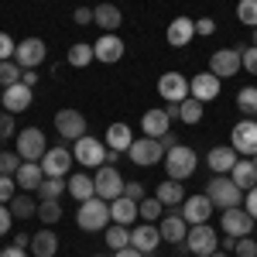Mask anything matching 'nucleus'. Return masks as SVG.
I'll list each match as a JSON object with an SVG mask.
<instances>
[{
  "label": "nucleus",
  "mask_w": 257,
  "mask_h": 257,
  "mask_svg": "<svg viewBox=\"0 0 257 257\" xmlns=\"http://www.w3.org/2000/svg\"><path fill=\"white\" fill-rule=\"evenodd\" d=\"M158 230H161V240H165V243H185V237H189V223H185L182 213H168V216H161L158 219Z\"/></svg>",
  "instance_id": "aec40b11"
},
{
  "label": "nucleus",
  "mask_w": 257,
  "mask_h": 257,
  "mask_svg": "<svg viewBox=\"0 0 257 257\" xmlns=\"http://www.w3.org/2000/svg\"><path fill=\"white\" fill-rule=\"evenodd\" d=\"M76 223H79V230H86V233H99V230H106V226H110V202L99 199V196L79 202Z\"/></svg>",
  "instance_id": "f257e3e1"
},
{
  "label": "nucleus",
  "mask_w": 257,
  "mask_h": 257,
  "mask_svg": "<svg viewBox=\"0 0 257 257\" xmlns=\"http://www.w3.org/2000/svg\"><path fill=\"white\" fill-rule=\"evenodd\" d=\"M219 247H223V250H226V254H230V250H233V247H237V237H226V240H219Z\"/></svg>",
  "instance_id": "680f3d73"
},
{
  "label": "nucleus",
  "mask_w": 257,
  "mask_h": 257,
  "mask_svg": "<svg viewBox=\"0 0 257 257\" xmlns=\"http://www.w3.org/2000/svg\"><path fill=\"white\" fill-rule=\"evenodd\" d=\"M21 165H24V161H21L18 151H0V175H11V178H14Z\"/></svg>",
  "instance_id": "79ce46f5"
},
{
  "label": "nucleus",
  "mask_w": 257,
  "mask_h": 257,
  "mask_svg": "<svg viewBox=\"0 0 257 257\" xmlns=\"http://www.w3.org/2000/svg\"><path fill=\"white\" fill-rule=\"evenodd\" d=\"M240 69H243V62H240V48H219V52H213V59H209V72L219 76V79L237 76Z\"/></svg>",
  "instance_id": "4468645a"
},
{
  "label": "nucleus",
  "mask_w": 257,
  "mask_h": 257,
  "mask_svg": "<svg viewBox=\"0 0 257 257\" xmlns=\"http://www.w3.org/2000/svg\"><path fill=\"white\" fill-rule=\"evenodd\" d=\"M237 106H240L243 117L257 120V86H243V89H240L237 93Z\"/></svg>",
  "instance_id": "c9c22d12"
},
{
  "label": "nucleus",
  "mask_w": 257,
  "mask_h": 257,
  "mask_svg": "<svg viewBox=\"0 0 257 257\" xmlns=\"http://www.w3.org/2000/svg\"><path fill=\"white\" fill-rule=\"evenodd\" d=\"M230 148L237 151V155H243V158H257V120L243 117L230 131Z\"/></svg>",
  "instance_id": "39448f33"
},
{
  "label": "nucleus",
  "mask_w": 257,
  "mask_h": 257,
  "mask_svg": "<svg viewBox=\"0 0 257 257\" xmlns=\"http://www.w3.org/2000/svg\"><path fill=\"white\" fill-rule=\"evenodd\" d=\"M219 86H223L219 76H213V72H199V76L189 79V96H196L199 103H209V99L219 96Z\"/></svg>",
  "instance_id": "a211bd4d"
},
{
  "label": "nucleus",
  "mask_w": 257,
  "mask_h": 257,
  "mask_svg": "<svg viewBox=\"0 0 257 257\" xmlns=\"http://www.w3.org/2000/svg\"><path fill=\"white\" fill-rule=\"evenodd\" d=\"M93 257H103V254H93Z\"/></svg>",
  "instance_id": "774afa93"
},
{
  "label": "nucleus",
  "mask_w": 257,
  "mask_h": 257,
  "mask_svg": "<svg viewBox=\"0 0 257 257\" xmlns=\"http://www.w3.org/2000/svg\"><path fill=\"white\" fill-rule=\"evenodd\" d=\"M254 45H257V28H254Z\"/></svg>",
  "instance_id": "69168bd1"
},
{
  "label": "nucleus",
  "mask_w": 257,
  "mask_h": 257,
  "mask_svg": "<svg viewBox=\"0 0 257 257\" xmlns=\"http://www.w3.org/2000/svg\"><path fill=\"white\" fill-rule=\"evenodd\" d=\"M158 93L165 103H182V99H189V79L182 72H165L158 79Z\"/></svg>",
  "instance_id": "dca6fc26"
},
{
  "label": "nucleus",
  "mask_w": 257,
  "mask_h": 257,
  "mask_svg": "<svg viewBox=\"0 0 257 257\" xmlns=\"http://www.w3.org/2000/svg\"><path fill=\"white\" fill-rule=\"evenodd\" d=\"M14 185H18V182L11 175H0V202H11V199H14Z\"/></svg>",
  "instance_id": "8fccbe9b"
},
{
  "label": "nucleus",
  "mask_w": 257,
  "mask_h": 257,
  "mask_svg": "<svg viewBox=\"0 0 257 257\" xmlns=\"http://www.w3.org/2000/svg\"><path fill=\"white\" fill-rule=\"evenodd\" d=\"M93 59H96V55H93V45H89V41H76V45L65 52V62H69L72 69H86Z\"/></svg>",
  "instance_id": "473e14b6"
},
{
  "label": "nucleus",
  "mask_w": 257,
  "mask_h": 257,
  "mask_svg": "<svg viewBox=\"0 0 257 257\" xmlns=\"http://www.w3.org/2000/svg\"><path fill=\"white\" fill-rule=\"evenodd\" d=\"M93 55H96V62H103V65H113V62L123 59V41H120V35H103V38L93 41Z\"/></svg>",
  "instance_id": "412c9836"
},
{
  "label": "nucleus",
  "mask_w": 257,
  "mask_h": 257,
  "mask_svg": "<svg viewBox=\"0 0 257 257\" xmlns=\"http://www.w3.org/2000/svg\"><path fill=\"white\" fill-rule=\"evenodd\" d=\"M185 247H189V254H196V257H209L213 250H219V237L209 223H199V226H189Z\"/></svg>",
  "instance_id": "0eeeda50"
},
{
  "label": "nucleus",
  "mask_w": 257,
  "mask_h": 257,
  "mask_svg": "<svg viewBox=\"0 0 257 257\" xmlns=\"http://www.w3.org/2000/svg\"><path fill=\"white\" fill-rule=\"evenodd\" d=\"M106 148H113V151H131V144H134V134H131V127L120 120V123H110L106 127Z\"/></svg>",
  "instance_id": "c85d7f7f"
},
{
  "label": "nucleus",
  "mask_w": 257,
  "mask_h": 257,
  "mask_svg": "<svg viewBox=\"0 0 257 257\" xmlns=\"http://www.w3.org/2000/svg\"><path fill=\"white\" fill-rule=\"evenodd\" d=\"M14 151L21 155V161H41V158H45V151H48L45 131H38V127L18 131V144H14Z\"/></svg>",
  "instance_id": "20e7f679"
},
{
  "label": "nucleus",
  "mask_w": 257,
  "mask_h": 257,
  "mask_svg": "<svg viewBox=\"0 0 257 257\" xmlns=\"http://www.w3.org/2000/svg\"><path fill=\"white\" fill-rule=\"evenodd\" d=\"M72 21H76V24H82V28H86V24H93V7H76Z\"/></svg>",
  "instance_id": "5fc2aeb1"
},
{
  "label": "nucleus",
  "mask_w": 257,
  "mask_h": 257,
  "mask_svg": "<svg viewBox=\"0 0 257 257\" xmlns=\"http://www.w3.org/2000/svg\"><path fill=\"white\" fill-rule=\"evenodd\" d=\"M93 182H96V196L106 199V202H113V199L123 196V178H120L117 165H99Z\"/></svg>",
  "instance_id": "1a4fd4ad"
},
{
  "label": "nucleus",
  "mask_w": 257,
  "mask_h": 257,
  "mask_svg": "<svg viewBox=\"0 0 257 257\" xmlns=\"http://www.w3.org/2000/svg\"><path fill=\"white\" fill-rule=\"evenodd\" d=\"M69 196L79 199V202L93 199V196H96V182L86 175V172H79V175H69Z\"/></svg>",
  "instance_id": "7c9ffc66"
},
{
  "label": "nucleus",
  "mask_w": 257,
  "mask_h": 257,
  "mask_svg": "<svg viewBox=\"0 0 257 257\" xmlns=\"http://www.w3.org/2000/svg\"><path fill=\"white\" fill-rule=\"evenodd\" d=\"M178 120H185V123H199V120H202V103H199L196 96L182 99V103H178Z\"/></svg>",
  "instance_id": "58836bf2"
},
{
  "label": "nucleus",
  "mask_w": 257,
  "mask_h": 257,
  "mask_svg": "<svg viewBox=\"0 0 257 257\" xmlns=\"http://www.w3.org/2000/svg\"><path fill=\"white\" fill-rule=\"evenodd\" d=\"M138 216V202L134 199H127V196H120L110 202V223H120V226H131Z\"/></svg>",
  "instance_id": "bb28decb"
},
{
  "label": "nucleus",
  "mask_w": 257,
  "mask_h": 257,
  "mask_svg": "<svg viewBox=\"0 0 257 257\" xmlns=\"http://www.w3.org/2000/svg\"><path fill=\"white\" fill-rule=\"evenodd\" d=\"M93 24L103 28V35H117L120 24H123V14H120L117 4H96L93 7Z\"/></svg>",
  "instance_id": "4be33fe9"
},
{
  "label": "nucleus",
  "mask_w": 257,
  "mask_h": 257,
  "mask_svg": "<svg viewBox=\"0 0 257 257\" xmlns=\"http://www.w3.org/2000/svg\"><path fill=\"white\" fill-rule=\"evenodd\" d=\"M0 257H28V254H24V247L11 243V247H4V250H0Z\"/></svg>",
  "instance_id": "13d9d810"
},
{
  "label": "nucleus",
  "mask_w": 257,
  "mask_h": 257,
  "mask_svg": "<svg viewBox=\"0 0 257 257\" xmlns=\"http://www.w3.org/2000/svg\"><path fill=\"white\" fill-rule=\"evenodd\" d=\"M55 131H59V138L62 141H76L86 134V117H82L79 110H59L55 113Z\"/></svg>",
  "instance_id": "f8f14e48"
},
{
  "label": "nucleus",
  "mask_w": 257,
  "mask_h": 257,
  "mask_svg": "<svg viewBox=\"0 0 257 257\" xmlns=\"http://www.w3.org/2000/svg\"><path fill=\"white\" fill-rule=\"evenodd\" d=\"M55 250H59V237L52 230H38L31 237V257H55Z\"/></svg>",
  "instance_id": "c756f323"
},
{
  "label": "nucleus",
  "mask_w": 257,
  "mask_h": 257,
  "mask_svg": "<svg viewBox=\"0 0 257 257\" xmlns=\"http://www.w3.org/2000/svg\"><path fill=\"white\" fill-rule=\"evenodd\" d=\"M155 196L161 199V206H172V209H175V206L185 202V185H178L175 178H168V182H161V185H158Z\"/></svg>",
  "instance_id": "2f4dec72"
},
{
  "label": "nucleus",
  "mask_w": 257,
  "mask_h": 257,
  "mask_svg": "<svg viewBox=\"0 0 257 257\" xmlns=\"http://www.w3.org/2000/svg\"><path fill=\"white\" fill-rule=\"evenodd\" d=\"M62 192H69L65 178H48L45 175V182L38 185V202H45V199H59Z\"/></svg>",
  "instance_id": "4c0bfd02"
},
{
  "label": "nucleus",
  "mask_w": 257,
  "mask_h": 257,
  "mask_svg": "<svg viewBox=\"0 0 257 257\" xmlns=\"http://www.w3.org/2000/svg\"><path fill=\"white\" fill-rule=\"evenodd\" d=\"M161 148H165V151H172V148H175V144H178V138H175V131H165V134H161Z\"/></svg>",
  "instance_id": "6e6d98bb"
},
{
  "label": "nucleus",
  "mask_w": 257,
  "mask_h": 257,
  "mask_svg": "<svg viewBox=\"0 0 257 257\" xmlns=\"http://www.w3.org/2000/svg\"><path fill=\"white\" fill-rule=\"evenodd\" d=\"M131 161L134 165H141V168H151V165H158V161H165V148H161L158 138H134V144H131Z\"/></svg>",
  "instance_id": "9d476101"
},
{
  "label": "nucleus",
  "mask_w": 257,
  "mask_h": 257,
  "mask_svg": "<svg viewBox=\"0 0 257 257\" xmlns=\"http://www.w3.org/2000/svg\"><path fill=\"white\" fill-rule=\"evenodd\" d=\"M123 196L134 199V202H141V199H148V192H144V185H141V182H123Z\"/></svg>",
  "instance_id": "09e8293b"
},
{
  "label": "nucleus",
  "mask_w": 257,
  "mask_h": 257,
  "mask_svg": "<svg viewBox=\"0 0 257 257\" xmlns=\"http://www.w3.org/2000/svg\"><path fill=\"white\" fill-rule=\"evenodd\" d=\"M213 31H216V21H213V18H199V21H196V35L209 38Z\"/></svg>",
  "instance_id": "603ef678"
},
{
  "label": "nucleus",
  "mask_w": 257,
  "mask_h": 257,
  "mask_svg": "<svg viewBox=\"0 0 257 257\" xmlns=\"http://www.w3.org/2000/svg\"><path fill=\"white\" fill-rule=\"evenodd\" d=\"M165 38H168V45H172V48H185L189 41L196 38V21H192V18H175L172 24H168Z\"/></svg>",
  "instance_id": "5701e85b"
},
{
  "label": "nucleus",
  "mask_w": 257,
  "mask_h": 257,
  "mask_svg": "<svg viewBox=\"0 0 257 257\" xmlns=\"http://www.w3.org/2000/svg\"><path fill=\"white\" fill-rule=\"evenodd\" d=\"M14 182H18L24 192H38V185L45 182V172H41V161H24L18 168V175H14Z\"/></svg>",
  "instance_id": "a878e982"
},
{
  "label": "nucleus",
  "mask_w": 257,
  "mask_h": 257,
  "mask_svg": "<svg viewBox=\"0 0 257 257\" xmlns=\"http://www.w3.org/2000/svg\"><path fill=\"white\" fill-rule=\"evenodd\" d=\"M240 62H243V69L250 72V76H257V45H240Z\"/></svg>",
  "instance_id": "c03bdc74"
},
{
  "label": "nucleus",
  "mask_w": 257,
  "mask_h": 257,
  "mask_svg": "<svg viewBox=\"0 0 257 257\" xmlns=\"http://www.w3.org/2000/svg\"><path fill=\"white\" fill-rule=\"evenodd\" d=\"M138 216L144 219V223H158V219L165 216V206H161V199H158V196L141 199V202H138Z\"/></svg>",
  "instance_id": "f704fd0d"
},
{
  "label": "nucleus",
  "mask_w": 257,
  "mask_h": 257,
  "mask_svg": "<svg viewBox=\"0 0 257 257\" xmlns=\"http://www.w3.org/2000/svg\"><path fill=\"white\" fill-rule=\"evenodd\" d=\"M206 196H209V202L223 213V209H233V206L243 202V189L233 185V178H230V175H216V178L206 182Z\"/></svg>",
  "instance_id": "f03ea898"
},
{
  "label": "nucleus",
  "mask_w": 257,
  "mask_h": 257,
  "mask_svg": "<svg viewBox=\"0 0 257 257\" xmlns=\"http://www.w3.org/2000/svg\"><path fill=\"white\" fill-rule=\"evenodd\" d=\"M172 120L165 110H144V117H141V131H144V138H161L165 131H172L168 127Z\"/></svg>",
  "instance_id": "cd10ccee"
},
{
  "label": "nucleus",
  "mask_w": 257,
  "mask_h": 257,
  "mask_svg": "<svg viewBox=\"0 0 257 257\" xmlns=\"http://www.w3.org/2000/svg\"><path fill=\"white\" fill-rule=\"evenodd\" d=\"M21 76H24V69H21L14 59L0 62V86L7 89V86H14V82H21Z\"/></svg>",
  "instance_id": "a19ab883"
},
{
  "label": "nucleus",
  "mask_w": 257,
  "mask_h": 257,
  "mask_svg": "<svg viewBox=\"0 0 257 257\" xmlns=\"http://www.w3.org/2000/svg\"><path fill=\"white\" fill-rule=\"evenodd\" d=\"M31 93H35L31 86L14 82V86H7V89H4L0 103H4V110H7V113H14V117H18V113H24V110L31 106Z\"/></svg>",
  "instance_id": "6ab92c4d"
},
{
  "label": "nucleus",
  "mask_w": 257,
  "mask_h": 257,
  "mask_svg": "<svg viewBox=\"0 0 257 257\" xmlns=\"http://www.w3.org/2000/svg\"><path fill=\"white\" fill-rule=\"evenodd\" d=\"M165 172H168V178H175V182H182V178H189L192 172H196V151L192 148H185V144H175L172 151H165Z\"/></svg>",
  "instance_id": "7ed1b4c3"
},
{
  "label": "nucleus",
  "mask_w": 257,
  "mask_h": 257,
  "mask_svg": "<svg viewBox=\"0 0 257 257\" xmlns=\"http://www.w3.org/2000/svg\"><path fill=\"white\" fill-rule=\"evenodd\" d=\"M72 158L79 161V165H86V168H99V165H106V141L82 134V138L76 141V148H72Z\"/></svg>",
  "instance_id": "423d86ee"
},
{
  "label": "nucleus",
  "mask_w": 257,
  "mask_h": 257,
  "mask_svg": "<svg viewBox=\"0 0 257 257\" xmlns=\"http://www.w3.org/2000/svg\"><path fill=\"white\" fill-rule=\"evenodd\" d=\"M219 230L226 233V237H250V230H254V216L247 213V209H240V206H233V209H223L219 213Z\"/></svg>",
  "instance_id": "6e6552de"
},
{
  "label": "nucleus",
  "mask_w": 257,
  "mask_h": 257,
  "mask_svg": "<svg viewBox=\"0 0 257 257\" xmlns=\"http://www.w3.org/2000/svg\"><path fill=\"white\" fill-rule=\"evenodd\" d=\"M0 96H4V86H0Z\"/></svg>",
  "instance_id": "338daca9"
},
{
  "label": "nucleus",
  "mask_w": 257,
  "mask_h": 257,
  "mask_svg": "<svg viewBox=\"0 0 257 257\" xmlns=\"http://www.w3.org/2000/svg\"><path fill=\"white\" fill-rule=\"evenodd\" d=\"M243 209H247V213H250V216L257 219V185L243 192Z\"/></svg>",
  "instance_id": "3c124183"
},
{
  "label": "nucleus",
  "mask_w": 257,
  "mask_h": 257,
  "mask_svg": "<svg viewBox=\"0 0 257 257\" xmlns=\"http://www.w3.org/2000/svg\"><path fill=\"white\" fill-rule=\"evenodd\" d=\"M14 243H18V247H24V250H28V247H31V237H28V233H18V237H14Z\"/></svg>",
  "instance_id": "052dcab7"
},
{
  "label": "nucleus",
  "mask_w": 257,
  "mask_h": 257,
  "mask_svg": "<svg viewBox=\"0 0 257 257\" xmlns=\"http://www.w3.org/2000/svg\"><path fill=\"white\" fill-rule=\"evenodd\" d=\"M18 127H14V113H7V110H0V141H11Z\"/></svg>",
  "instance_id": "de8ad7c7"
},
{
  "label": "nucleus",
  "mask_w": 257,
  "mask_h": 257,
  "mask_svg": "<svg viewBox=\"0 0 257 257\" xmlns=\"http://www.w3.org/2000/svg\"><path fill=\"white\" fill-rule=\"evenodd\" d=\"M213 202H209V196L202 192V196H185V202H182V216H185V223L189 226H199V223H209V216H213Z\"/></svg>",
  "instance_id": "2eb2a0df"
},
{
  "label": "nucleus",
  "mask_w": 257,
  "mask_h": 257,
  "mask_svg": "<svg viewBox=\"0 0 257 257\" xmlns=\"http://www.w3.org/2000/svg\"><path fill=\"white\" fill-rule=\"evenodd\" d=\"M103 240H106V247H110V250H123V247H131V226L110 223V226L103 230Z\"/></svg>",
  "instance_id": "72a5a7b5"
},
{
  "label": "nucleus",
  "mask_w": 257,
  "mask_h": 257,
  "mask_svg": "<svg viewBox=\"0 0 257 257\" xmlns=\"http://www.w3.org/2000/svg\"><path fill=\"white\" fill-rule=\"evenodd\" d=\"M21 82L35 89V86H38V69H24V76H21Z\"/></svg>",
  "instance_id": "4d7b16f0"
},
{
  "label": "nucleus",
  "mask_w": 257,
  "mask_h": 257,
  "mask_svg": "<svg viewBox=\"0 0 257 257\" xmlns=\"http://www.w3.org/2000/svg\"><path fill=\"white\" fill-rule=\"evenodd\" d=\"M158 243H161V230L155 226V223H141V226L131 230V247L141 250L144 257L155 254V250H158Z\"/></svg>",
  "instance_id": "f3484780"
},
{
  "label": "nucleus",
  "mask_w": 257,
  "mask_h": 257,
  "mask_svg": "<svg viewBox=\"0 0 257 257\" xmlns=\"http://www.w3.org/2000/svg\"><path fill=\"white\" fill-rule=\"evenodd\" d=\"M72 161L76 158H72V151H69L65 144H62V148H48L45 158H41V172L48 178H65L69 168H72Z\"/></svg>",
  "instance_id": "9b49d317"
},
{
  "label": "nucleus",
  "mask_w": 257,
  "mask_h": 257,
  "mask_svg": "<svg viewBox=\"0 0 257 257\" xmlns=\"http://www.w3.org/2000/svg\"><path fill=\"white\" fill-rule=\"evenodd\" d=\"M230 178H233V185H240L243 192L254 189L257 185V158H240L237 165L230 168Z\"/></svg>",
  "instance_id": "393cba45"
},
{
  "label": "nucleus",
  "mask_w": 257,
  "mask_h": 257,
  "mask_svg": "<svg viewBox=\"0 0 257 257\" xmlns=\"http://www.w3.org/2000/svg\"><path fill=\"white\" fill-rule=\"evenodd\" d=\"M45 55H48V48H45L41 38H24V41H18L14 62H18L21 69H38L41 62H45Z\"/></svg>",
  "instance_id": "ddd939ff"
},
{
  "label": "nucleus",
  "mask_w": 257,
  "mask_h": 257,
  "mask_svg": "<svg viewBox=\"0 0 257 257\" xmlns=\"http://www.w3.org/2000/svg\"><path fill=\"white\" fill-rule=\"evenodd\" d=\"M14 52H18V41L11 38V35H7V31H0V62L14 59Z\"/></svg>",
  "instance_id": "a18cd8bd"
},
{
  "label": "nucleus",
  "mask_w": 257,
  "mask_h": 257,
  "mask_svg": "<svg viewBox=\"0 0 257 257\" xmlns=\"http://www.w3.org/2000/svg\"><path fill=\"white\" fill-rule=\"evenodd\" d=\"M113 257H144V254L134 250V247H123V250H113Z\"/></svg>",
  "instance_id": "bf43d9fd"
},
{
  "label": "nucleus",
  "mask_w": 257,
  "mask_h": 257,
  "mask_svg": "<svg viewBox=\"0 0 257 257\" xmlns=\"http://www.w3.org/2000/svg\"><path fill=\"white\" fill-rule=\"evenodd\" d=\"M233 254H237V257H257V240L240 237V240H237V247H233Z\"/></svg>",
  "instance_id": "49530a36"
},
{
  "label": "nucleus",
  "mask_w": 257,
  "mask_h": 257,
  "mask_svg": "<svg viewBox=\"0 0 257 257\" xmlns=\"http://www.w3.org/2000/svg\"><path fill=\"white\" fill-rule=\"evenodd\" d=\"M209 257H230V254H226V250L219 247V250H213V254H209Z\"/></svg>",
  "instance_id": "0e129e2a"
},
{
  "label": "nucleus",
  "mask_w": 257,
  "mask_h": 257,
  "mask_svg": "<svg viewBox=\"0 0 257 257\" xmlns=\"http://www.w3.org/2000/svg\"><path fill=\"white\" fill-rule=\"evenodd\" d=\"M165 113H168V120H178V103H168Z\"/></svg>",
  "instance_id": "e2e57ef3"
},
{
  "label": "nucleus",
  "mask_w": 257,
  "mask_h": 257,
  "mask_svg": "<svg viewBox=\"0 0 257 257\" xmlns=\"http://www.w3.org/2000/svg\"><path fill=\"white\" fill-rule=\"evenodd\" d=\"M7 206H11V216H14V219H28V216L38 213V206H35V199H31V196H14Z\"/></svg>",
  "instance_id": "e433bc0d"
},
{
  "label": "nucleus",
  "mask_w": 257,
  "mask_h": 257,
  "mask_svg": "<svg viewBox=\"0 0 257 257\" xmlns=\"http://www.w3.org/2000/svg\"><path fill=\"white\" fill-rule=\"evenodd\" d=\"M206 161H209V168L216 172V175H230V168L237 165V151L230 148V144H219V148H213L209 155H206Z\"/></svg>",
  "instance_id": "b1692460"
},
{
  "label": "nucleus",
  "mask_w": 257,
  "mask_h": 257,
  "mask_svg": "<svg viewBox=\"0 0 257 257\" xmlns=\"http://www.w3.org/2000/svg\"><path fill=\"white\" fill-rule=\"evenodd\" d=\"M237 18L247 28H257V0H240L237 4Z\"/></svg>",
  "instance_id": "37998d69"
},
{
  "label": "nucleus",
  "mask_w": 257,
  "mask_h": 257,
  "mask_svg": "<svg viewBox=\"0 0 257 257\" xmlns=\"http://www.w3.org/2000/svg\"><path fill=\"white\" fill-rule=\"evenodd\" d=\"M35 216H38L41 223H48V226H52V223H59V219H62L59 199H45V202H38V213H35Z\"/></svg>",
  "instance_id": "ea45409f"
},
{
  "label": "nucleus",
  "mask_w": 257,
  "mask_h": 257,
  "mask_svg": "<svg viewBox=\"0 0 257 257\" xmlns=\"http://www.w3.org/2000/svg\"><path fill=\"white\" fill-rule=\"evenodd\" d=\"M11 206H7V202H0V237H4V233H11Z\"/></svg>",
  "instance_id": "864d4df0"
}]
</instances>
